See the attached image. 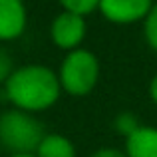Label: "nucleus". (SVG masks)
Masks as SVG:
<instances>
[{
    "instance_id": "10",
    "label": "nucleus",
    "mask_w": 157,
    "mask_h": 157,
    "mask_svg": "<svg viewBox=\"0 0 157 157\" xmlns=\"http://www.w3.org/2000/svg\"><path fill=\"white\" fill-rule=\"evenodd\" d=\"M113 125H115V129H117V133H121L123 137H129L133 131H137L139 127V121H137V117H135L131 111H121V113L115 117V121H113Z\"/></svg>"
},
{
    "instance_id": "8",
    "label": "nucleus",
    "mask_w": 157,
    "mask_h": 157,
    "mask_svg": "<svg viewBox=\"0 0 157 157\" xmlns=\"http://www.w3.org/2000/svg\"><path fill=\"white\" fill-rule=\"evenodd\" d=\"M36 157H76V147L68 137L60 133H50L42 139L36 149Z\"/></svg>"
},
{
    "instance_id": "11",
    "label": "nucleus",
    "mask_w": 157,
    "mask_h": 157,
    "mask_svg": "<svg viewBox=\"0 0 157 157\" xmlns=\"http://www.w3.org/2000/svg\"><path fill=\"white\" fill-rule=\"evenodd\" d=\"M143 32H145V40L151 48L157 52V4H153L151 12L147 14L145 24H143Z\"/></svg>"
},
{
    "instance_id": "5",
    "label": "nucleus",
    "mask_w": 157,
    "mask_h": 157,
    "mask_svg": "<svg viewBox=\"0 0 157 157\" xmlns=\"http://www.w3.org/2000/svg\"><path fill=\"white\" fill-rule=\"evenodd\" d=\"M153 0H100V12L113 24H133L145 20Z\"/></svg>"
},
{
    "instance_id": "1",
    "label": "nucleus",
    "mask_w": 157,
    "mask_h": 157,
    "mask_svg": "<svg viewBox=\"0 0 157 157\" xmlns=\"http://www.w3.org/2000/svg\"><path fill=\"white\" fill-rule=\"evenodd\" d=\"M62 86L58 76L42 64H28L14 70L4 84L8 101L26 113L44 111L58 101Z\"/></svg>"
},
{
    "instance_id": "4",
    "label": "nucleus",
    "mask_w": 157,
    "mask_h": 157,
    "mask_svg": "<svg viewBox=\"0 0 157 157\" xmlns=\"http://www.w3.org/2000/svg\"><path fill=\"white\" fill-rule=\"evenodd\" d=\"M50 36L58 48L62 50H78L82 40L86 38V20L84 16L72 14V12H62L54 18L50 26Z\"/></svg>"
},
{
    "instance_id": "15",
    "label": "nucleus",
    "mask_w": 157,
    "mask_h": 157,
    "mask_svg": "<svg viewBox=\"0 0 157 157\" xmlns=\"http://www.w3.org/2000/svg\"><path fill=\"white\" fill-rule=\"evenodd\" d=\"M10 157H36V153H14Z\"/></svg>"
},
{
    "instance_id": "14",
    "label": "nucleus",
    "mask_w": 157,
    "mask_h": 157,
    "mask_svg": "<svg viewBox=\"0 0 157 157\" xmlns=\"http://www.w3.org/2000/svg\"><path fill=\"white\" fill-rule=\"evenodd\" d=\"M149 96H151V100L157 104V74L153 76V80H151V84H149Z\"/></svg>"
},
{
    "instance_id": "13",
    "label": "nucleus",
    "mask_w": 157,
    "mask_h": 157,
    "mask_svg": "<svg viewBox=\"0 0 157 157\" xmlns=\"http://www.w3.org/2000/svg\"><path fill=\"white\" fill-rule=\"evenodd\" d=\"M90 157H127V155H125V151H117V149L105 147V149H98L96 153H92Z\"/></svg>"
},
{
    "instance_id": "16",
    "label": "nucleus",
    "mask_w": 157,
    "mask_h": 157,
    "mask_svg": "<svg viewBox=\"0 0 157 157\" xmlns=\"http://www.w3.org/2000/svg\"><path fill=\"white\" fill-rule=\"evenodd\" d=\"M0 147H2V145H0Z\"/></svg>"
},
{
    "instance_id": "3",
    "label": "nucleus",
    "mask_w": 157,
    "mask_h": 157,
    "mask_svg": "<svg viewBox=\"0 0 157 157\" xmlns=\"http://www.w3.org/2000/svg\"><path fill=\"white\" fill-rule=\"evenodd\" d=\"M100 62L90 50H72L60 66L58 80L70 96H88L98 84Z\"/></svg>"
},
{
    "instance_id": "9",
    "label": "nucleus",
    "mask_w": 157,
    "mask_h": 157,
    "mask_svg": "<svg viewBox=\"0 0 157 157\" xmlns=\"http://www.w3.org/2000/svg\"><path fill=\"white\" fill-rule=\"evenodd\" d=\"M66 12H72L78 16H86L100 8V0H58Z\"/></svg>"
},
{
    "instance_id": "7",
    "label": "nucleus",
    "mask_w": 157,
    "mask_h": 157,
    "mask_svg": "<svg viewBox=\"0 0 157 157\" xmlns=\"http://www.w3.org/2000/svg\"><path fill=\"white\" fill-rule=\"evenodd\" d=\"M127 157H157V127L141 125L125 139Z\"/></svg>"
},
{
    "instance_id": "12",
    "label": "nucleus",
    "mask_w": 157,
    "mask_h": 157,
    "mask_svg": "<svg viewBox=\"0 0 157 157\" xmlns=\"http://www.w3.org/2000/svg\"><path fill=\"white\" fill-rule=\"evenodd\" d=\"M12 58L8 56L6 50H2L0 48V84H6L8 78L12 76Z\"/></svg>"
},
{
    "instance_id": "6",
    "label": "nucleus",
    "mask_w": 157,
    "mask_h": 157,
    "mask_svg": "<svg viewBox=\"0 0 157 157\" xmlns=\"http://www.w3.org/2000/svg\"><path fill=\"white\" fill-rule=\"evenodd\" d=\"M28 14L22 0H0V42L20 38Z\"/></svg>"
},
{
    "instance_id": "2",
    "label": "nucleus",
    "mask_w": 157,
    "mask_h": 157,
    "mask_svg": "<svg viewBox=\"0 0 157 157\" xmlns=\"http://www.w3.org/2000/svg\"><path fill=\"white\" fill-rule=\"evenodd\" d=\"M46 137L44 127L34 115L22 109H8L0 115V145L14 153H36Z\"/></svg>"
}]
</instances>
